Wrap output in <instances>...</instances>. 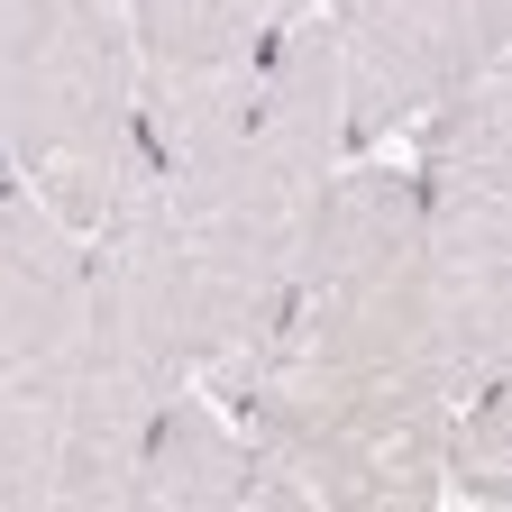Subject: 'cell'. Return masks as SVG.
<instances>
[{
  "instance_id": "cell-1",
  "label": "cell",
  "mask_w": 512,
  "mask_h": 512,
  "mask_svg": "<svg viewBox=\"0 0 512 512\" xmlns=\"http://www.w3.org/2000/svg\"><path fill=\"white\" fill-rule=\"evenodd\" d=\"M83 348H92L83 229L0 165V512H46Z\"/></svg>"
},
{
  "instance_id": "cell-2",
  "label": "cell",
  "mask_w": 512,
  "mask_h": 512,
  "mask_svg": "<svg viewBox=\"0 0 512 512\" xmlns=\"http://www.w3.org/2000/svg\"><path fill=\"white\" fill-rule=\"evenodd\" d=\"M0 165L74 229H92L138 183V37H128V10L46 0Z\"/></svg>"
},
{
  "instance_id": "cell-3",
  "label": "cell",
  "mask_w": 512,
  "mask_h": 512,
  "mask_svg": "<svg viewBox=\"0 0 512 512\" xmlns=\"http://www.w3.org/2000/svg\"><path fill=\"white\" fill-rule=\"evenodd\" d=\"M92 256V366H119L147 394H183L220 357L247 348V320L229 311L202 247L174 229V211L147 192V174L83 229Z\"/></svg>"
},
{
  "instance_id": "cell-4",
  "label": "cell",
  "mask_w": 512,
  "mask_h": 512,
  "mask_svg": "<svg viewBox=\"0 0 512 512\" xmlns=\"http://www.w3.org/2000/svg\"><path fill=\"white\" fill-rule=\"evenodd\" d=\"M348 92V147H375L394 128L430 119L467 83L503 74L512 0H320Z\"/></svg>"
},
{
  "instance_id": "cell-5",
  "label": "cell",
  "mask_w": 512,
  "mask_h": 512,
  "mask_svg": "<svg viewBox=\"0 0 512 512\" xmlns=\"http://www.w3.org/2000/svg\"><path fill=\"white\" fill-rule=\"evenodd\" d=\"M247 485H256L247 430L202 394V384L165 394L156 421H147V448H138L128 512H247Z\"/></svg>"
},
{
  "instance_id": "cell-6",
  "label": "cell",
  "mask_w": 512,
  "mask_h": 512,
  "mask_svg": "<svg viewBox=\"0 0 512 512\" xmlns=\"http://www.w3.org/2000/svg\"><path fill=\"white\" fill-rule=\"evenodd\" d=\"M156 403L165 394H147V384H128L119 366L83 357L74 403H64V439H55L46 512H128V485H138V448H147Z\"/></svg>"
},
{
  "instance_id": "cell-7",
  "label": "cell",
  "mask_w": 512,
  "mask_h": 512,
  "mask_svg": "<svg viewBox=\"0 0 512 512\" xmlns=\"http://www.w3.org/2000/svg\"><path fill=\"white\" fill-rule=\"evenodd\" d=\"M439 476H448V494H467V503H503L512 494V394H503V375H485L476 394H458Z\"/></svg>"
},
{
  "instance_id": "cell-8",
  "label": "cell",
  "mask_w": 512,
  "mask_h": 512,
  "mask_svg": "<svg viewBox=\"0 0 512 512\" xmlns=\"http://www.w3.org/2000/svg\"><path fill=\"white\" fill-rule=\"evenodd\" d=\"M302 10H320V0H202L183 19V37L165 55H138V64H229V55H256L275 28H293Z\"/></svg>"
},
{
  "instance_id": "cell-9",
  "label": "cell",
  "mask_w": 512,
  "mask_h": 512,
  "mask_svg": "<svg viewBox=\"0 0 512 512\" xmlns=\"http://www.w3.org/2000/svg\"><path fill=\"white\" fill-rule=\"evenodd\" d=\"M37 28H46V0H0V147H10V110H19V83H28Z\"/></svg>"
},
{
  "instance_id": "cell-10",
  "label": "cell",
  "mask_w": 512,
  "mask_h": 512,
  "mask_svg": "<svg viewBox=\"0 0 512 512\" xmlns=\"http://www.w3.org/2000/svg\"><path fill=\"white\" fill-rule=\"evenodd\" d=\"M110 10H128V0H110Z\"/></svg>"
}]
</instances>
